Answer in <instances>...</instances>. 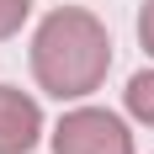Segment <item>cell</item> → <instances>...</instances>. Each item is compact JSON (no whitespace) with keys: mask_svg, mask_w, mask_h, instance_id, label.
I'll list each match as a JSON object with an SVG mask.
<instances>
[{"mask_svg":"<svg viewBox=\"0 0 154 154\" xmlns=\"http://www.w3.org/2000/svg\"><path fill=\"white\" fill-rule=\"evenodd\" d=\"M48 149L53 154H138L133 117H122L112 106H96V101H75L48 128Z\"/></svg>","mask_w":154,"mask_h":154,"instance_id":"2","label":"cell"},{"mask_svg":"<svg viewBox=\"0 0 154 154\" xmlns=\"http://www.w3.org/2000/svg\"><path fill=\"white\" fill-rule=\"evenodd\" d=\"M27 64L43 96L69 101V106L91 101L112 75V32L85 5H53L32 32Z\"/></svg>","mask_w":154,"mask_h":154,"instance_id":"1","label":"cell"},{"mask_svg":"<svg viewBox=\"0 0 154 154\" xmlns=\"http://www.w3.org/2000/svg\"><path fill=\"white\" fill-rule=\"evenodd\" d=\"M122 112H128L138 128H149V133H154V64H149V69H138V75L128 80V91H122Z\"/></svg>","mask_w":154,"mask_h":154,"instance_id":"4","label":"cell"},{"mask_svg":"<svg viewBox=\"0 0 154 154\" xmlns=\"http://www.w3.org/2000/svg\"><path fill=\"white\" fill-rule=\"evenodd\" d=\"M133 27H138V48L154 59V0H143V5H138V21H133Z\"/></svg>","mask_w":154,"mask_h":154,"instance_id":"6","label":"cell"},{"mask_svg":"<svg viewBox=\"0 0 154 154\" xmlns=\"http://www.w3.org/2000/svg\"><path fill=\"white\" fill-rule=\"evenodd\" d=\"M27 16H32V0H0V43H11L27 27Z\"/></svg>","mask_w":154,"mask_h":154,"instance_id":"5","label":"cell"},{"mask_svg":"<svg viewBox=\"0 0 154 154\" xmlns=\"http://www.w3.org/2000/svg\"><path fill=\"white\" fill-rule=\"evenodd\" d=\"M43 133H48V122H43L37 96L0 85V154H32L43 143Z\"/></svg>","mask_w":154,"mask_h":154,"instance_id":"3","label":"cell"}]
</instances>
